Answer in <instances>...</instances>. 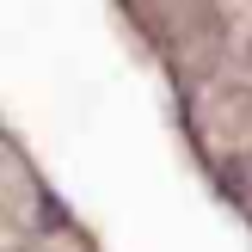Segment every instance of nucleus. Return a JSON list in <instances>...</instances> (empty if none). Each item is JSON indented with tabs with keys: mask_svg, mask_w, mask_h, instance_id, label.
I'll list each match as a JSON object with an SVG mask.
<instances>
[{
	"mask_svg": "<svg viewBox=\"0 0 252 252\" xmlns=\"http://www.w3.org/2000/svg\"><path fill=\"white\" fill-rule=\"evenodd\" d=\"M37 216H43L49 228H62V221H68V216H62V203H56V197H43V203H37Z\"/></svg>",
	"mask_w": 252,
	"mask_h": 252,
	"instance_id": "obj_1",
	"label": "nucleus"
}]
</instances>
